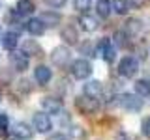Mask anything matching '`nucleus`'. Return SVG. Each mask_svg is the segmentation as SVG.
Masks as SVG:
<instances>
[{
  "instance_id": "nucleus-23",
  "label": "nucleus",
  "mask_w": 150,
  "mask_h": 140,
  "mask_svg": "<svg viewBox=\"0 0 150 140\" xmlns=\"http://www.w3.org/2000/svg\"><path fill=\"white\" fill-rule=\"evenodd\" d=\"M111 8H112V11L118 13V15H126V13L129 11V2L128 0H112Z\"/></svg>"
},
{
  "instance_id": "nucleus-17",
  "label": "nucleus",
  "mask_w": 150,
  "mask_h": 140,
  "mask_svg": "<svg viewBox=\"0 0 150 140\" xmlns=\"http://www.w3.org/2000/svg\"><path fill=\"white\" fill-rule=\"evenodd\" d=\"M133 93H137L139 97H150V80L146 78H139L133 82Z\"/></svg>"
},
{
  "instance_id": "nucleus-9",
  "label": "nucleus",
  "mask_w": 150,
  "mask_h": 140,
  "mask_svg": "<svg viewBox=\"0 0 150 140\" xmlns=\"http://www.w3.org/2000/svg\"><path fill=\"white\" fill-rule=\"evenodd\" d=\"M34 78L38 84H41V86H45V84L51 82V78H53V71H51L49 65H38V67L34 69Z\"/></svg>"
},
{
  "instance_id": "nucleus-20",
  "label": "nucleus",
  "mask_w": 150,
  "mask_h": 140,
  "mask_svg": "<svg viewBox=\"0 0 150 140\" xmlns=\"http://www.w3.org/2000/svg\"><path fill=\"white\" fill-rule=\"evenodd\" d=\"M21 52L26 54V56H38L41 52V49H40V45H38L34 39H26L25 43H23V50H21Z\"/></svg>"
},
{
  "instance_id": "nucleus-7",
  "label": "nucleus",
  "mask_w": 150,
  "mask_h": 140,
  "mask_svg": "<svg viewBox=\"0 0 150 140\" xmlns=\"http://www.w3.org/2000/svg\"><path fill=\"white\" fill-rule=\"evenodd\" d=\"M69 56H71V52H69L68 47H56V49H53V52H51V62H53V65H56V67H62V65H66L69 62Z\"/></svg>"
},
{
  "instance_id": "nucleus-8",
  "label": "nucleus",
  "mask_w": 150,
  "mask_h": 140,
  "mask_svg": "<svg viewBox=\"0 0 150 140\" xmlns=\"http://www.w3.org/2000/svg\"><path fill=\"white\" fill-rule=\"evenodd\" d=\"M11 134H15V136L23 138V140H28L34 136V129L30 127V123H26V121H15V123L11 125Z\"/></svg>"
},
{
  "instance_id": "nucleus-29",
  "label": "nucleus",
  "mask_w": 150,
  "mask_h": 140,
  "mask_svg": "<svg viewBox=\"0 0 150 140\" xmlns=\"http://www.w3.org/2000/svg\"><path fill=\"white\" fill-rule=\"evenodd\" d=\"M49 140H71V136H68V134H64V133H54V134H51Z\"/></svg>"
},
{
  "instance_id": "nucleus-27",
  "label": "nucleus",
  "mask_w": 150,
  "mask_h": 140,
  "mask_svg": "<svg viewBox=\"0 0 150 140\" xmlns=\"http://www.w3.org/2000/svg\"><path fill=\"white\" fill-rule=\"evenodd\" d=\"M45 2L49 4L51 8H54V9H60V8L66 6V0H45Z\"/></svg>"
},
{
  "instance_id": "nucleus-1",
  "label": "nucleus",
  "mask_w": 150,
  "mask_h": 140,
  "mask_svg": "<svg viewBox=\"0 0 150 140\" xmlns=\"http://www.w3.org/2000/svg\"><path fill=\"white\" fill-rule=\"evenodd\" d=\"M116 99H118L120 108H124V110H128V112H139L144 106L143 99H141L137 93H128V92H126V93H120Z\"/></svg>"
},
{
  "instance_id": "nucleus-30",
  "label": "nucleus",
  "mask_w": 150,
  "mask_h": 140,
  "mask_svg": "<svg viewBox=\"0 0 150 140\" xmlns=\"http://www.w3.org/2000/svg\"><path fill=\"white\" fill-rule=\"evenodd\" d=\"M6 140H23V138H19V136H15V134H9V136H6Z\"/></svg>"
},
{
  "instance_id": "nucleus-11",
  "label": "nucleus",
  "mask_w": 150,
  "mask_h": 140,
  "mask_svg": "<svg viewBox=\"0 0 150 140\" xmlns=\"http://www.w3.org/2000/svg\"><path fill=\"white\" fill-rule=\"evenodd\" d=\"M9 64L15 67V71H25L28 67V56L23 52H17V50H11L9 54Z\"/></svg>"
},
{
  "instance_id": "nucleus-25",
  "label": "nucleus",
  "mask_w": 150,
  "mask_h": 140,
  "mask_svg": "<svg viewBox=\"0 0 150 140\" xmlns=\"http://www.w3.org/2000/svg\"><path fill=\"white\" fill-rule=\"evenodd\" d=\"M9 129V120H8V114L0 112V133H6Z\"/></svg>"
},
{
  "instance_id": "nucleus-26",
  "label": "nucleus",
  "mask_w": 150,
  "mask_h": 140,
  "mask_svg": "<svg viewBox=\"0 0 150 140\" xmlns=\"http://www.w3.org/2000/svg\"><path fill=\"white\" fill-rule=\"evenodd\" d=\"M141 131H143L144 136L150 138V116H146V118L143 120V123H141Z\"/></svg>"
},
{
  "instance_id": "nucleus-31",
  "label": "nucleus",
  "mask_w": 150,
  "mask_h": 140,
  "mask_svg": "<svg viewBox=\"0 0 150 140\" xmlns=\"http://www.w3.org/2000/svg\"><path fill=\"white\" fill-rule=\"evenodd\" d=\"M0 34H2V24H0Z\"/></svg>"
},
{
  "instance_id": "nucleus-14",
  "label": "nucleus",
  "mask_w": 150,
  "mask_h": 140,
  "mask_svg": "<svg viewBox=\"0 0 150 140\" xmlns=\"http://www.w3.org/2000/svg\"><path fill=\"white\" fill-rule=\"evenodd\" d=\"M103 93V84L100 80H88L86 84L83 86V95H88V97H100Z\"/></svg>"
},
{
  "instance_id": "nucleus-21",
  "label": "nucleus",
  "mask_w": 150,
  "mask_h": 140,
  "mask_svg": "<svg viewBox=\"0 0 150 140\" xmlns=\"http://www.w3.org/2000/svg\"><path fill=\"white\" fill-rule=\"evenodd\" d=\"M141 30H143V21L141 19H129L126 22V32L129 36H137V34H141Z\"/></svg>"
},
{
  "instance_id": "nucleus-5",
  "label": "nucleus",
  "mask_w": 150,
  "mask_h": 140,
  "mask_svg": "<svg viewBox=\"0 0 150 140\" xmlns=\"http://www.w3.org/2000/svg\"><path fill=\"white\" fill-rule=\"evenodd\" d=\"M40 105H41V108H43V112H47V114H58V112L64 108L62 97H56V95H45V97H41Z\"/></svg>"
},
{
  "instance_id": "nucleus-10",
  "label": "nucleus",
  "mask_w": 150,
  "mask_h": 140,
  "mask_svg": "<svg viewBox=\"0 0 150 140\" xmlns=\"http://www.w3.org/2000/svg\"><path fill=\"white\" fill-rule=\"evenodd\" d=\"M100 49H101L100 54H101V58L105 60V62H109V64L115 62V58H116V47L111 43V39H107V37H105V39L101 41Z\"/></svg>"
},
{
  "instance_id": "nucleus-15",
  "label": "nucleus",
  "mask_w": 150,
  "mask_h": 140,
  "mask_svg": "<svg viewBox=\"0 0 150 140\" xmlns=\"http://www.w3.org/2000/svg\"><path fill=\"white\" fill-rule=\"evenodd\" d=\"M60 13L58 11H53V9H49V11H43L41 13V17H40V21L45 24V28H53L56 24H60Z\"/></svg>"
},
{
  "instance_id": "nucleus-6",
  "label": "nucleus",
  "mask_w": 150,
  "mask_h": 140,
  "mask_svg": "<svg viewBox=\"0 0 150 140\" xmlns=\"http://www.w3.org/2000/svg\"><path fill=\"white\" fill-rule=\"evenodd\" d=\"M75 106L83 112V114H92L100 108V103L96 97H88V95H79L75 97Z\"/></svg>"
},
{
  "instance_id": "nucleus-4",
  "label": "nucleus",
  "mask_w": 150,
  "mask_h": 140,
  "mask_svg": "<svg viewBox=\"0 0 150 140\" xmlns=\"http://www.w3.org/2000/svg\"><path fill=\"white\" fill-rule=\"evenodd\" d=\"M32 127L41 134L51 133V129H53V120H51V116L47 114V112H36L34 118H32Z\"/></svg>"
},
{
  "instance_id": "nucleus-19",
  "label": "nucleus",
  "mask_w": 150,
  "mask_h": 140,
  "mask_svg": "<svg viewBox=\"0 0 150 140\" xmlns=\"http://www.w3.org/2000/svg\"><path fill=\"white\" fill-rule=\"evenodd\" d=\"M26 30L30 32L32 36H41L45 32V24L40 21V19H36V17H32V19H28V22H26Z\"/></svg>"
},
{
  "instance_id": "nucleus-18",
  "label": "nucleus",
  "mask_w": 150,
  "mask_h": 140,
  "mask_svg": "<svg viewBox=\"0 0 150 140\" xmlns=\"http://www.w3.org/2000/svg\"><path fill=\"white\" fill-rule=\"evenodd\" d=\"M17 43H19V34L15 32H6V34L2 36V47L6 50H15L17 49Z\"/></svg>"
},
{
  "instance_id": "nucleus-12",
  "label": "nucleus",
  "mask_w": 150,
  "mask_h": 140,
  "mask_svg": "<svg viewBox=\"0 0 150 140\" xmlns=\"http://www.w3.org/2000/svg\"><path fill=\"white\" fill-rule=\"evenodd\" d=\"M60 37H62L68 45H75L79 41V30L75 28V24H66L62 30H60Z\"/></svg>"
},
{
  "instance_id": "nucleus-28",
  "label": "nucleus",
  "mask_w": 150,
  "mask_h": 140,
  "mask_svg": "<svg viewBox=\"0 0 150 140\" xmlns=\"http://www.w3.org/2000/svg\"><path fill=\"white\" fill-rule=\"evenodd\" d=\"M115 37H116V45H120V47L126 45V34H124V32H116Z\"/></svg>"
},
{
  "instance_id": "nucleus-3",
  "label": "nucleus",
  "mask_w": 150,
  "mask_h": 140,
  "mask_svg": "<svg viewBox=\"0 0 150 140\" xmlns=\"http://www.w3.org/2000/svg\"><path fill=\"white\" fill-rule=\"evenodd\" d=\"M137 71H139V62H137V58H133V56H124V58L120 60V64H118V73L122 75V77L133 78L135 75H137Z\"/></svg>"
},
{
  "instance_id": "nucleus-16",
  "label": "nucleus",
  "mask_w": 150,
  "mask_h": 140,
  "mask_svg": "<svg viewBox=\"0 0 150 140\" xmlns=\"http://www.w3.org/2000/svg\"><path fill=\"white\" fill-rule=\"evenodd\" d=\"M15 11H17L21 17H30L32 13L36 11V6H34V2H32V0H19Z\"/></svg>"
},
{
  "instance_id": "nucleus-24",
  "label": "nucleus",
  "mask_w": 150,
  "mask_h": 140,
  "mask_svg": "<svg viewBox=\"0 0 150 140\" xmlns=\"http://www.w3.org/2000/svg\"><path fill=\"white\" fill-rule=\"evenodd\" d=\"M73 8L79 13H88L92 8V0H73Z\"/></svg>"
},
{
  "instance_id": "nucleus-2",
  "label": "nucleus",
  "mask_w": 150,
  "mask_h": 140,
  "mask_svg": "<svg viewBox=\"0 0 150 140\" xmlns=\"http://www.w3.org/2000/svg\"><path fill=\"white\" fill-rule=\"evenodd\" d=\"M69 71H71L73 78H77V80H84V78H88L90 73H92V64L88 62V60H84V58H79V60H75V62H71Z\"/></svg>"
},
{
  "instance_id": "nucleus-22",
  "label": "nucleus",
  "mask_w": 150,
  "mask_h": 140,
  "mask_svg": "<svg viewBox=\"0 0 150 140\" xmlns=\"http://www.w3.org/2000/svg\"><path fill=\"white\" fill-rule=\"evenodd\" d=\"M96 11H98V15H100L101 19H107V17L111 15V11H112L111 2H109V0H98V4H96Z\"/></svg>"
},
{
  "instance_id": "nucleus-13",
  "label": "nucleus",
  "mask_w": 150,
  "mask_h": 140,
  "mask_svg": "<svg viewBox=\"0 0 150 140\" xmlns=\"http://www.w3.org/2000/svg\"><path fill=\"white\" fill-rule=\"evenodd\" d=\"M79 26H81V30H84V32H96L98 28H100V21H98L96 17L86 15V13H81V17H79Z\"/></svg>"
},
{
  "instance_id": "nucleus-32",
  "label": "nucleus",
  "mask_w": 150,
  "mask_h": 140,
  "mask_svg": "<svg viewBox=\"0 0 150 140\" xmlns=\"http://www.w3.org/2000/svg\"><path fill=\"white\" fill-rule=\"evenodd\" d=\"M0 101H2V95H0Z\"/></svg>"
}]
</instances>
